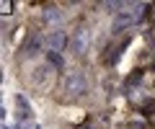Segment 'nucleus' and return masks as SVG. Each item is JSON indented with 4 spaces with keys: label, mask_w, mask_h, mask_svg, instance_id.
Masks as SVG:
<instances>
[{
    "label": "nucleus",
    "mask_w": 155,
    "mask_h": 129,
    "mask_svg": "<svg viewBox=\"0 0 155 129\" xmlns=\"http://www.w3.org/2000/svg\"><path fill=\"white\" fill-rule=\"evenodd\" d=\"M49 47L60 52L62 47H65V34H60V31H57V34H52V36H49Z\"/></svg>",
    "instance_id": "7ed1b4c3"
},
{
    "label": "nucleus",
    "mask_w": 155,
    "mask_h": 129,
    "mask_svg": "<svg viewBox=\"0 0 155 129\" xmlns=\"http://www.w3.org/2000/svg\"><path fill=\"white\" fill-rule=\"evenodd\" d=\"M85 88H88V83H85V78H83L80 73L70 75V78L65 80V93H67V95H83Z\"/></svg>",
    "instance_id": "f257e3e1"
},
{
    "label": "nucleus",
    "mask_w": 155,
    "mask_h": 129,
    "mask_svg": "<svg viewBox=\"0 0 155 129\" xmlns=\"http://www.w3.org/2000/svg\"><path fill=\"white\" fill-rule=\"evenodd\" d=\"M85 47H88V31L80 28V31L75 34V39H72V49H75V54H83Z\"/></svg>",
    "instance_id": "f03ea898"
}]
</instances>
